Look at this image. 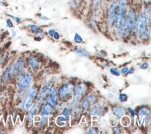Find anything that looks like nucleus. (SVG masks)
I'll list each match as a JSON object with an SVG mask.
<instances>
[{"label": "nucleus", "instance_id": "obj_40", "mask_svg": "<svg viewBox=\"0 0 151 134\" xmlns=\"http://www.w3.org/2000/svg\"><path fill=\"white\" fill-rule=\"evenodd\" d=\"M110 1H113V0H110Z\"/></svg>", "mask_w": 151, "mask_h": 134}, {"label": "nucleus", "instance_id": "obj_2", "mask_svg": "<svg viewBox=\"0 0 151 134\" xmlns=\"http://www.w3.org/2000/svg\"><path fill=\"white\" fill-rule=\"evenodd\" d=\"M150 22L148 21L145 12L140 13L136 18L135 24L136 34L142 38L146 40L150 36Z\"/></svg>", "mask_w": 151, "mask_h": 134}, {"label": "nucleus", "instance_id": "obj_39", "mask_svg": "<svg viewBox=\"0 0 151 134\" xmlns=\"http://www.w3.org/2000/svg\"><path fill=\"white\" fill-rule=\"evenodd\" d=\"M1 54H0V63H1Z\"/></svg>", "mask_w": 151, "mask_h": 134}, {"label": "nucleus", "instance_id": "obj_20", "mask_svg": "<svg viewBox=\"0 0 151 134\" xmlns=\"http://www.w3.org/2000/svg\"><path fill=\"white\" fill-rule=\"evenodd\" d=\"M6 16H8V17L10 18L12 20H14L17 24H20L22 22V18L17 16H15L14 15H12L11 14H8V13H6Z\"/></svg>", "mask_w": 151, "mask_h": 134}, {"label": "nucleus", "instance_id": "obj_34", "mask_svg": "<svg viewBox=\"0 0 151 134\" xmlns=\"http://www.w3.org/2000/svg\"><path fill=\"white\" fill-rule=\"evenodd\" d=\"M52 37H54L55 40H58L59 38H60V35H59V33L58 32H55Z\"/></svg>", "mask_w": 151, "mask_h": 134}, {"label": "nucleus", "instance_id": "obj_32", "mask_svg": "<svg viewBox=\"0 0 151 134\" xmlns=\"http://www.w3.org/2000/svg\"><path fill=\"white\" fill-rule=\"evenodd\" d=\"M55 32V31L54 29H50V30H48V34H49L51 37H52V36H53V35H54V34Z\"/></svg>", "mask_w": 151, "mask_h": 134}, {"label": "nucleus", "instance_id": "obj_31", "mask_svg": "<svg viewBox=\"0 0 151 134\" xmlns=\"http://www.w3.org/2000/svg\"><path fill=\"white\" fill-rule=\"evenodd\" d=\"M147 67V63L146 62H144L140 66V68H142V69H146V68Z\"/></svg>", "mask_w": 151, "mask_h": 134}, {"label": "nucleus", "instance_id": "obj_7", "mask_svg": "<svg viewBox=\"0 0 151 134\" xmlns=\"http://www.w3.org/2000/svg\"><path fill=\"white\" fill-rule=\"evenodd\" d=\"M118 8V2L114 1L112 2L109 9V18L108 22L110 27H113L115 24L117 12Z\"/></svg>", "mask_w": 151, "mask_h": 134}, {"label": "nucleus", "instance_id": "obj_25", "mask_svg": "<svg viewBox=\"0 0 151 134\" xmlns=\"http://www.w3.org/2000/svg\"><path fill=\"white\" fill-rule=\"evenodd\" d=\"M74 41L77 43H81L83 41V38L77 32L74 35Z\"/></svg>", "mask_w": 151, "mask_h": 134}, {"label": "nucleus", "instance_id": "obj_1", "mask_svg": "<svg viewBox=\"0 0 151 134\" xmlns=\"http://www.w3.org/2000/svg\"><path fill=\"white\" fill-rule=\"evenodd\" d=\"M127 11V0H119L115 25L119 35L124 37V29L126 14Z\"/></svg>", "mask_w": 151, "mask_h": 134}, {"label": "nucleus", "instance_id": "obj_4", "mask_svg": "<svg viewBox=\"0 0 151 134\" xmlns=\"http://www.w3.org/2000/svg\"><path fill=\"white\" fill-rule=\"evenodd\" d=\"M57 91L55 89H52L51 91L50 95L48 98L42 109V114L44 116H48L52 112L55 106L57 101Z\"/></svg>", "mask_w": 151, "mask_h": 134}, {"label": "nucleus", "instance_id": "obj_12", "mask_svg": "<svg viewBox=\"0 0 151 134\" xmlns=\"http://www.w3.org/2000/svg\"><path fill=\"white\" fill-rule=\"evenodd\" d=\"M50 90H51V86L48 85H45L42 88L38 97V100L40 102H41L44 100V99L47 96V95L50 92Z\"/></svg>", "mask_w": 151, "mask_h": 134}, {"label": "nucleus", "instance_id": "obj_14", "mask_svg": "<svg viewBox=\"0 0 151 134\" xmlns=\"http://www.w3.org/2000/svg\"><path fill=\"white\" fill-rule=\"evenodd\" d=\"M96 98H95V96H93V95H90L88 96L83 102V104H82V106L85 109V110H87L89 106H90V104L93 102H94Z\"/></svg>", "mask_w": 151, "mask_h": 134}, {"label": "nucleus", "instance_id": "obj_23", "mask_svg": "<svg viewBox=\"0 0 151 134\" xmlns=\"http://www.w3.org/2000/svg\"><path fill=\"white\" fill-rule=\"evenodd\" d=\"M130 119L127 116H123L122 118V120H121V122H122V125H123L124 126H128L130 124Z\"/></svg>", "mask_w": 151, "mask_h": 134}, {"label": "nucleus", "instance_id": "obj_21", "mask_svg": "<svg viewBox=\"0 0 151 134\" xmlns=\"http://www.w3.org/2000/svg\"><path fill=\"white\" fill-rule=\"evenodd\" d=\"M30 66L31 67V68L35 70L37 69V68L38 67V61L37 60V58L36 57H33L30 60Z\"/></svg>", "mask_w": 151, "mask_h": 134}, {"label": "nucleus", "instance_id": "obj_13", "mask_svg": "<svg viewBox=\"0 0 151 134\" xmlns=\"http://www.w3.org/2000/svg\"><path fill=\"white\" fill-rule=\"evenodd\" d=\"M39 109H40V105L37 103L35 104L34 106L30 109V110L29 112V113H28V119L29 122H32L34 115L37 112H38Z\"/></svg>", "mask_w": 151, "mask_h": 134}, {"label": "nucleus", "instance_id": "obj_8", "mask_svg": "<svg viewBox=\"0 0 151 134\" xmlns=\"http://www.w3.org/2000/svg\"><path fill=\"white\" fill-rule=\"evenodd\" d=\"M25 67V61L22 58H18L14 65H13L14 69V75L17 77H20L24 73V70Z\"/></svg>", "mask_w": 151, "mask_h": 134}, {"label": "nucleus", "instance_id": "obj_18", "mask_svg": "<svg viewBox=\"0 0 151 134\" xmlns=\"http://www.w3.org/2000/svg\"><path fill=\"white\" fill-rule=\"evenodd\" d=\"M148 112H149L146 108H142L138 113V120L139 123H141L142 119Z\"/></svg>", "mask_w": 151, "mask_h": 134}, {"label": "nucleus", "instance_id": "obj_28", "mask_svg": "<svg viewBox=\"0 0 151 134\" xmlns=\"http://www.w3.org/2000/svg\"><path fill=\"white\" fill-rule=\"evenodd\" d=\"M110 72H111V74H113V75H115V76H119L120 75L119 72L115 68H111L110 69Z\"/></svg>", "mask_w": 151, "mask_h": 134}, {"label": "nucleus", "instance_id": "obj_9", "mask_svg": "<svg viewBox=\"0 0 151 134\" xmlns=\"http://www.w3.org/2000/svg\"><path fill=\"white\" fill-rule=\"evenodd\" d=\"M12 75H14L13 65H11L6 67L4 71L2 76V82L4 83H8L10 81Z\"/></svg>", "mask_w": 151, "mask_h": 134}, {"label": "nucleus", "instance_id": "obj_33", "mask_svg": "<svg viewBox=\"0 0 151 134\" xmlns=\"http://www.w3.org/2000/svg\"><path fill=\"white\" fill-rule=\"evenodd\" d=\"M63 115L65 116V117H69V115H70V110L68 109H66L65 112L63 113Z\"/></svg>", "mask_w": 151, "mask_h": 134}, {"label": "nucleus", "instance_id": "obj_30", "mask_svg": "<svg viewBox=\"0 0 151 134\" xmlns=\"http://www.w3.org/2000/svg\"><path fill=\"white\" fill-rule=\"evenodd\" d=\"M102 0H93V5L94 6H97L99 5H100L101 2Z\"/></svg>", "mask_w": 151, "mask_h": 134}, {"label": "nucleus", "instance_id": "obj_15", "mask_svg": "<svg viewBox=\"0 0 151 134\" xmlns=\"http://www.w3.org/2000/svg\"><path fill=\"white\" fill-rule=\"evenodd\" d=\"M113 111L114 115H116L117 117H119L123 116L124 115V114L125 113L124 109L122 107H114L113 109Z\"/></svg>", "mask_w": 151, "mask_h": 134}, {"label": "nucleus", "instance_id": "obj_36", "mask_svg": "<svg viewBox=\"0 0 151 134\" xmlns=\"http://www.w3.org/2000/svg\"><path fill=\"white\" fill-rule=\"evenodd\" d=\"M6 2H5L4 0H0V6H5L6 5Z\"/></svg>", "mask_w": 151, "mask_h": 134}, {"label": "nucleus", "instance_id": "obj_38", "mask_svg": "<svg viewBox=\"0 0 151 134\" xmlns=\"http://www.w3.org/2000/svg\"><path fill=\"white\" fill-rule=\"evenodd\" d=\"M130 112H131V114H132V115L133 114V116H134V111H133V110H132V109H130Z\"/></svg>", "mask_w": 151, "mask_h": 134}, {"label": "nucleus", "instance_id": "obj_19", "mask_svg": "<svg viewBox=\"0 0 151 134\" xmlns=\"http://www.w3.org/2000/svg\"><path fill=\"white\" fill-rule=\"evenodd\" d=\"M75 53L80 56H82V57H87V58H88L89 57L88 54L84 50H83L82 48L76 49L75 51Z\"/></svg>", "mask_w": 151, "mask_h": 134}, {"label": "nucleus", "instance_id": "obj_10", "mask_svg": "<svg viewBox=\"0 0 151 134\" xmlns=\"http://www.w3.org/2000/svg\"><path fill=\"white\" fill-rule=\"evenodd\" d=\"M75 90H76V93L74 97V101L76 102L79 100L85 93L86 87L84 84H79L76 87Z\"/></svg>", "mask_w": 151, "mask_h": 134}, {"label": "nucleus", "instance_id": "obj_24", "mask_svg": "<svg viewBox=\"0 0 151 134\" xmlns=\"http://www.w3.org/2000/svg\"><path fill=\"white\" fill-rule=\"evenodd\" d=\"M99 112H100V106L99 104L94 105L91 109V114L93 115H96L99 114Z\"/></svg>", "mask_w": 151, "mask_h": 134}, {"label": "nucleus", "instance_id": "obj_27", "mask_svg": "<svg viewBox=\"0 0 151 134\" xmlns=\"http://www.w3.org/2000/svg\"><path fill=\"white\" fill-rule=\"evenodd\" d=\"M47 121V117H46V116H44L42 118L41 122H40V126H44L45 125Z\"/></svg>", "mask_w": 151, "mask_h": 134}, {"label": "nucleus", "instance_id": "obj_6", "mask_svg": "<svg viewBox=\"0 0 151 134\" xmlns=\"http://www.w3.org/2000/svg\"><path fill=\"white\" fill-rule=\"evenodd\" d=\"M32 81V76L29 73L25 71L19 77V80L17 83V87L19 90H23L27 88L31 84Z\"/></svg>", "mask_w": 151, "mask_h": 134}, {"label": "nucleus", "instance_id": "obj_26", "mask_svg": "<svg viewBox=\"0 0 151 134\" xmlns=\"http://www.w3.org/2000/svg\"><path fill=\"white\" fill-rule=\"evenodd\" d=\"M127 96L124 93H121L119 96V99L121 102H125L127 100Z\"/></svg>", "mask_w": 151, "mask_h": 134}, {"label": "nucleus", "instance_id": "obj_37", "mask_svg": "<svg viewBox=\"0 0 151 134\" xmlns=\"http://www.w3.org/2000/svg\"><path fill=\"white\" fill-rule=\"evenodd\" d=\"M2 40H3V37H2V35L0 34V45H1V44L2 43Z\"/></svg>", "mask_w": 151, "mask_h": 134}, {"label": "nucleus", "instance_id": "obj_35", "mask_svg": "<svg viewBox=\"0 0 151 134\" xmlns=\"http://www.w3.org/2000/svg\"><path fill=\"white\" fill-rule=\"evenodd\" d=\"M128 70H129V68H128V67H124V68H123L121 69L120 71H121L122 73L124 74V73H127V72Z\"/></svg>", "mask_w": 151, "mask_h": 134}, {"label": "nucleus", "instance_id": "obj_22", "mask_svg": "<svg viewBox=\"0 0 151 134\" xmlns=\"http://www.w3.org/2000/svg\"><path fill=\"white\" fill-rule=\"evenodd\" d=\"M5 26L6 28H11V29H12L14 27V24L12 20L9 17H8L5 19Z\"/></svg>", "mask_w": 151, "mask_h": 134}, {"label": "nucleus", "instance_id": "obj_29", "mask_svg": "<svg viewBox=\"0 0 151 134\" xmlns=\"http://www.w3.org/2000/svg\"><path fill=\"white\" fill-rule=\"evenodd\" d=\"M16 35H17L16 31H15L14 30L12 29V30H11V32H10V37H11V38H14V37H15Z\"/></svg>", "mask_w": 151, "mask_h": 134}, {"label": "nucleus", "instance_id": "obj_11", "mask_svg": "<svg viewBox=\"0 0 151 134\" xmlns=\"http://www.w3.org/2000/svg\"><path fill=\"white\" fill-rule=\"evenodd\" d=\"M72 86L68 84H64L58 89V94L60 97H65L72 92Z\"/></svg>", "mask_w": 151, "mask_h": 134}, {"label": "nucleus", "instance_id": "obj_3", "mask_svg": "<svg viewBox=\"0 0 151 134\" xmlns=\"http://www.w3.org/2000/svg\"><path fill=\"white\" fill-rule=\"evenodd\" d=\"M136 14L133 8L130 9L126 14L124 29V37H127L131 31L135 27L136 22Z\"/></svg>", "mask_w": 151, "mask_h": 134}, {"label": "nucleus", "instance_id": "obj_17", "mask_svg": "<svg viewBox=\"0 0 151 134\" xmlns=\"http://www.w3.org/2000/svg\"><path fill=\"white\" fill-rule=\"evenodd\" d=\"M56 122V124L58 126H64L65 125V122H66V119H65V117L63 116H59L56 118L55 120Z\"/></svg>", "mask_w": 151, "mask_h": 134}, {"label": "nucleus", "instance_id": "obj_5", "mask_svg": "<svg viewBox=\"0 0 151 134\" xmlns=\"http://www.w3.org/2000/svg\"><path fill=\"white\" fill-rule=\"evenodd\" d=\"M37 90L35 88L30 89L27 93V95L24 97L22 102L21 103V107L22 110L25 111L28 110L32 104L33 100L37 95Z\"/></svg>", "mask_w": 151, "mask_h": 134}, {"label": "nucleus", "instance_id": "obj_16", "mask_svg": "<svg viewBox=\"0 0 151 134\" xmlns=\"http://www.w3.org/2000/svg\"><path fill=\"white\" fill-rule=\"evenodd\" d=\"M30 30L32 33L35 34H38V35H40L41 34H42V29L40 27H37L35 24L31 25Z\"/></svg>", "mask_w": 151, "mask_h": 134}]
</instances>
